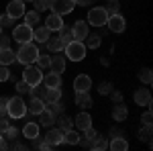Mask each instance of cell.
I'll list each match as a JSON object with an SVG mask.
<instances>
[{
  "label": "cell",
  "mask_w": 153,
  "mask_h": 151,
  "mask_svg": "<svg viewBox=\"0 0 153 151\" xmlns=\"http://www.w3.org/2000/svg\"><path fill=\"white\" fill-rule=\"evenodd\" d=\"M14 53H16V61H19V63L31 65V63H35L37 55H39V47H37L33 41H29V43H21L19 51H14Z\"/></svg>",
  "instance_id": "cell-1"
},
{
  "label": "cell",
  "mask_w": 153,
  "mask_h": 151,
  "mask_svg": "<svg viewBox=\"0 0 153 151\" xmlns=\"http://www.w3.org/2000/svg\"><path fill=\"white\" fill-rule=\"evenodd\" d=\"M6 115L10 118H23L27 115V104L21 96H14V98H8V104H6Z\"/></svg>",
  "instance_id": "cell-2"
},
{
  "label": "cell",
  "mask_w": 153,
  "mask_h": 151,
  "mask_svg": "<svg viewBox=\"0 0 153 151\" xmlns=\"http://www.w3.org/2000/svg\"><path fill=\"white\" fill-rule=\"evenodd\" d=\"M63 51H65V57L71 59V61H82L86 57V45L82 41H70L63 47Z\"/></svg>",
  "instance_id": "cell-3"
},
{
  "label": "cell",
  "mask_w": 153,
  "mask_h": 151,
  "mask_svg": "<svg viewBox=\"0 0 153 151\" xmlns=\"http://www.w3.org/2000/svg\"><path fill=\"white\" fill-rule=\"evenodd\" d=\"M12 41H16L19 45L33 41V27H29V25H25V23L16 25V27L12 29Z\"/></svg>",
  "instance_id": "cell-4"
},
{
  "label": "cell",
  "mask_w": 153,
  "mask_h": 151,
  "mask_svg": "<svg viewBox=\"0 0 153 151\" xmlns=\"http://www.w3.org/2000/svg\"><path fill=\"white\" fill-rule=\"evenodd\" d=\"M108 21V12L104 6H96L88 12V25H94V27H102Z\"/></svg>",
  "instance_id": "cell-5"
},
{
  "label": "cell",
  "mask_w": 153,
  "mask_h": 151,
  "mask_svg": "<svg viewBox=\"0 0 153 151\" xmlns=\"http://www.w3.org/2000/svg\"><path fill=\"white\" fill-rule=\"evenodd\" d=\"M23 80L29 84V86H37L43 82V74L39 68H33V65H25V71H23Z\"/></svg>",
  "instance_id": "cell-6"
},
{
  "label": "cell",
  "mask_w": 153,
  "mask_h": 151,
  "mask_svg": "<svg viewBox=\"0 0 153 151\" xmlns=\"http://www.w3.org/2000/svg\"><path fill=\"white\" fill-rule=\"evenodd\" d=\"M88 35H90V25L86 23V21H76V23L71 25V37H74V41H84Z\"/></svg>",
  "instance_id": "cell-7"
},
{
  "label": "cell",
  "mask_w": 153,
  "mask_h": 151,
  "mask_svg": "<svg viewBox=\"0 0 153 151\" xmlns=\"http://www.w3.org/2000/svg\"><path fill=\"white\" fill-rule=\"evenodd\" d=\"M74 6H76V2L74 0H51V10L55 12V14H70L71 10H74Z\"/></svg>",
  "instance_id": "cell-8"
},
{
  "label": "cell",
  "mask_w": 153,
  "mask_h": 151,
  "mask_svg": "<svg viewBox=\"0 0 153 151\" xmlns=\"http://www.w3.org/2000/svg\"><path fill=\"white\" fill-rule=\"evenodd\" d=\"M106 25H108V29L112 31V33H123L125 29H127V21H125V16L123 14H108V21H106Z\"/></svg>",
  "instance_id": "cell-9"
},
{
  "label": "cell",
  "mask_w": 153,
  "mask_h": 151,
  "mask_svg": "<svg viewBox=\"0 0 153 151\" xmlns=\"http://www.w3.org/2000/svg\"><path fill=\"white\" fill-rule=\"evenodd\" d=\"M6 14L10 16L12 21H14V19H21L25 14V2L23 0H10L8 6H6Z\"/></svg>",
  "instance_id": "cell-10"
},
{
  "label": "cell",
  "mask_w": 153,
  "mask_h": 151,
  "mask_svg": "<svg viewBox=\"0 0 153 151\" xmlns=\"http://www.w3.org/2000/svg\"><path fill=\"white\" fill-rule=\"evenodd\" d=\"M90 88H92V80H90V76H86V74L76 76V80H74V90H76V92H88Z\"/></svg>",
  "instance_id": "cell-11"
},
{
  "label": "cell",
  "mask_w": 153,
  "mask_h": 151,
  "mask_svg": "<svg viewBox=\"0 0 153 151\" xmlns=\"http://www.w3.org/2000/svg\"><path fill=\"white\" fill-rule=\"evenodd\" d=\"M43 139L47 141L51 147H55V145H61V143H63V131H61V129H49L47 135H45Z\"/></svg>",
  "instance_id": "cell-12"
},
{
  "label": "cell",
  "mask_w": 153,
  "mask_h": 151,
  "mask_svg": "<svg viewBox=\"0 0 153 151\" xmlns=\"http://www.w3.org/2000/svg\"><path fill=\"white\" fill-rule=\"evenodd\" d=\"M135 104L149 106V104H151V92H149L147 88H139V90L135 92Z\"/></svg>",
  "instance_id": "cell-13"
},
{
  "label": "cell",
  "mask_w": 153,
  "mask_h": 151,
  "mask_svg": "<svg viewBox=\"0 0 153 151\" xmlns=\"http://www.w3.org/2000/svg\"><path fill=\"white\" fill-rule=\"evenodd\" d=\"M45 27H47L49 31H55V33H57L59 29L63 27V19H61V14L51 12V14L47 16V21H45Z\"/></svg>",
  "instance_id": "cell-14"
},
{
  "label": "cell",
  "mask_w": 153,
  "mask_h": 151,
  "mask_svg": "<svg viewBox=\"0 0 153 151\" xmlns=\"http://www.w3.org/2000/svg\"><path fill=\"white\" fill-rule=\"evenodd\" d=\"M74 125H76V129L84 131V129L92 127V116L88 115V112H80V115H76V118H74Z\"/></svg>",
  "instance_id": "cell-15"
},
{
  "label": "cell",
  "mask_w": 153,
  "mask_h": 151,
  "mask_svg": "<svg viewBox=\"0 0 153 151\" xmlns=\"http://www.w3.org/2000/svg\"><path fill=\"white\" fill-rule=\"evenodd\" d=\"M43 84L45 88H61V74L49 71L47 76H43Z\"/></svg>",
  "instance_id": "cell-16"
},
{
  "label": "cell",
  "mask_w": 153,
  "mask_h": 151,
  "mask_svg": "<svg viewBox=\"0 0 153 151\" xmlns=\"http://www.w3.org/2000/svg\"><path fill=\"white\" fill-rule=\"evenodd\" d=\"M49 68H51V71H55V74H61V71H65V57L63 55H53L51 57V61H49Z\"/></svg>",
  "instance_id": "cell-17"
},
{
  "label": "cell",
  "mask_w": 153,
  "mask_h": 151,
  "mask_svg": "<svg viewBox=\"0 0 153 151\" xmlns=\"http://www.w3.org/2000/svg\"><path fill=\"white\" fill-rule=\"evenodd\" d=\"M39 123H41L43 127H51V125L55 123V115H53V110L45 106V108L39 112Z\"/></svg>",
  "instance_id": "cell-18"
},
{
  "label": "cell",
  "mask_w": 153,
  "mask_h": 151,
  "mask_svg": "<svg viewBox=\"0 0 153 151\" xmlns=\"http://www.w3.org/2000/svg\"><path fill=\"white\" fill-rule=\"evenodd\" d=\"M16 61V53L12 51L10 47H6V49H0V65H10Z\"/></svg>",
  "instance_id": "cell-19"
},
{
  "label": "cell",
  "mask_w": 153,
  "mask_h": 151,
  "mask_svg": "<svg viewBox=\"0 0 153 151\" xmlns=\"http://www.w3.org/2000/svg\"><path fill=\"white\" fill-rule=\"evenodd\" d=\"M49 37H51V31H49L45 25H43V27H35V29H33V39H35V41H39V43H45Z\"/></svg>",
  "instance_id": "cell-20"
},
{
  "label": "cell",
  "mask_w": 153,
  "mask_h": 151,
  "mask_svg": "<svg viewBox=\"0 0 153 151\" xmlns=\"http://www.w3.org/2000/svg\"><path fill=\"white\" fill-rule=\"evenodd\" d=\"M45 45L51 53H61L63 51V43H61V39L59 37H49L47 41H45Z\"/></svg>",
  "instance_id": "cell-21"
},
{
  "label": "cell",
  "mask_w": 153,
  "mask_h": 151,
  "mask_svg": "<svg viewBox=\"0 0 153 151\" xmlns=\"http://www.w3.org/2000/svg\"><path fill=\"white\" fill-rule=\"evenodd\" d=\"M59 98H61V88H47V90H45V96H43V100H45L47 104L57 102Z\"/></svg>",
  "instance_id": "cell-22"
},
{
  "label": "cell",
  "mask_w": 153,
  "mask_h": 151,
  "mask_svg": "<svg viewBox=\"0 0 153 151\" xmlns=\"http://www.w3.org/2000/svg\"><path fill=\"white\" fill-rule=\"evenodd\" d=\"M80 133L78 131H74V129H68V131H63V143H68V145H78L80 143Z\"/></svg>",
  "instance_id": "cell-23"
},
{
  "label": "cell",
  "mask_w": 153,
  "mask_h": 151,
  "mask_svg": "<svg viewBox=\"0 0 153 151\" xmlns=\"http://www.w3.org/2000/svg\"><path fill=\"white\" fill-rule=\"evenodd\" d=\"M108 147H110L112 151H127L129 149V143H127L125 137H114V139L108 143Z\"/></svg>",
  "instance_id": "cell-24"
},
{
  "label": "cell",
  "mask_w": 153,
  "mask_h": 151,
  "mask_svg": "<svg viewBox=\"0 0 153 151\" xmlns=\"http://www.w3.org/2000/svg\"><path fill=\"white\" fill-rule=\"evenodd\" d=\"M23 135L27 137V139L33 141L37 135H39V125H37V123H27V125L23 127Z\"/></svg>",
  "instance_id": "cell-25"
},
{
  "label": "cell",
  "mask_w": 153,
  "mask_h": 151,
  "mask_svg": "<svg viewBox=\"0 0 153 151\" xmlns=\"http://www.w3.org/2000/svg\"><path fill=\"white\" fill-rule=\"evenodd\" d=\"M129 116V110H127V106L120 104V102H117V106L112 108V118L114 121H125Z\"/></svg>",
  "instance_id": "cell-26"
},
{
  "label": "cell",
  "mask_w": 153,
  "mask_h": 151,
  "mask_svg": "<svg viewBox=\"0 0 153 151\" xmlns=\"http://www.w3.org/2000/svg\"><path fill=\"white\" fill-rule=\"evenodd\" d=\"M45 106H47V104H45V100H43V98H31V102H29V112L39 115Z\"/></svg>",
  "instance_id": "cell-27"
},
{
  "label": "cell",
  "mask_w": 153,
  "mask_h": 151,
  "mask_svg": "<svg viewBox=\"0 0 153 151\" xmlns=\"http://www.w3.org/2000/svg\"><path fill=\"white\" fill-rule=\"evenodd\" d=\"M76 104L82 106V108L92 106V98H90V94H88V92H76Z\"/></svg>",
  "instance_id": "cell-28"
},
{
  "label": "cell",
  "mask_w": 153,
  "mask_h": 151,
  "mask_svg": "<svg viewBox=\"0 0 153 151\" xmlns=\"http://www.w3.org/2000/svg\"><path fill=\"white\" fill-rule=\"evenodd\" d=\"M151 135H153V129H151V123H143V129L139 131V139L145 141L151 145Z\"/></svg>",
  "instance_id": "cell-29"
},
{
  "label": "cell",
  "mask_w": 153,
  "mask_h": 151,
  "mask_svg": "<svg viewBox=\"0 0 153 151\" xmlns=\"http://www.w3.org/2000/svg\"><path fill=\"white\" fill-rule=\"evenodd\" d=\"M23 19H25V25H29V27L35 29L37 23H39V12H37V10H29V12H25V14H23Z\"/></svg>",
  "instance_id": "cell-30"
},
{
  "label": "cell",
  "mask_w": 153,
  "mask_h": 151,
  "mask_svg": "<svg viewBox=\"0 0 153 151\" xmlns=\"http://www.w3.org/2000/svg\"><path fill=\"white\" fill-rule=\"evenodd\" d=\"M57 37L61 39V43H63V47L68 45L70 41H74V37H71V29H68L65 25H63V27H61V29L57 31Z\"/></svg>",
  "instance_id": "cell-31"
},
{
  "label": "cell",
  "mask_w": 153,
  "mask_h": 151,
  "mask_svg": "<svg viewBox=\"0 0 153 151\" xmlns=\"http://www.w3.org/2000/svg\"><path fill=\"white\" fill-rule=\"evenodd\" d=\"M45 90H47V88H45V84L41 82V84H37V86H31V88H29V94H31V98H43V96H45Z\"/></svg>",
  "instance_id": "cell-32"
},
{
  "label": "cell",
  "mask_w": 153,
  "mask_h": 151,
  "mask_svg": "<svg viewBox=\"0 0 153 151\" xmlns=\"http://www.w3.org/2000/svg\"><path fill=\"white\" fill-rule=\"evenodd\" d=\"M49 61H51V57L49 55H43V53H39L37 55V59H35V63H37V68L43 71L45 68H49Z\"/></svg>",
  "instance_id": "cell-33"
},
{
  "label": "cell",
  "mask_w": 153,
  "mask_h": 151,
  "mask_svg": "<svg viewBox=\"0 0 153 151\" xmlns=\"http://www.w3.org/2000/svg\"><path fill=\"white\" fill-rule=\"evenodd\" d=\"M57 123H59V127H57V129H61V131H68V129L74 127V118H70V116H65V115L59 116Z\"/></svg>",
  "instance_id": "cell-34"
},
{
  "label": "cell",
  "mask_w": 153,
  "mask_h": 151,
  "mask_svg": "<svg viewBox=\"0 0 153 151\" xmlns=\"http://www.w3.org/2000/svg\"><path fill=\"white\" fill-rule=\"evenodd\" d=\"M100 43H102V41H100V35H88L86 37V47H90V49H98V47H100Z\"/></svg>",
  "instance_id": "cell-35"
},
{
  "label": "cell",
  "mask_w": 153,
  "mask_h": 151,
  "mask_svg": "<svg viewBox=\"0 0 153 151\" xmlns=\"http://www.w3.org/2000/svg\"><path fill=\"white\" fill-rule=\"evenodd\" d=\"M139 80H141L143 84H151V80H153L151 70H149V68H143V70L139 71Z\"/></svg>",
  "instance_id": "cell-36"
},
{
  "label": "cell",
  "mask_w": 153,
  "mask_h": 151,
  "mask_svg": "<svg viewBox=\"0 0 153 151\" xmlns=\"http://www.w3.org/2000/svg\"><path fill=\"white\" fill-rule=\"evenodd\" d=\"M33 2H35V10L37 12L49 10V6H51V0H33Z\"/></svg>",
  "instance_id": "cell-37"
},
{
  "label": "cell",
  "mask_w": 153,
  "mask_h": 151,
  "mask_svg": "<svg viewBox=\"0 0 153 151\" xmlns=\"http://www.w3.org/2000/svg\"><path fill=\"white\" fill-rule=\"evenodd\" d=\"M104 8H106L108 14H117L118 8H120V4H118V0H108V4H106Z\"/></svg>",
  "instance_id": "cell-38"
},
{
  "label": "cell",
  "mask_w": 153,
  "mask_h": 151,
  "mask_svg": "<svg viewBox=\"0 0 153 151\" xmlns=\"http://www.w3.org/2000/svg\"><path fill=\"white\" fill-rule=\"evenodd\" d=\"M2 135H4L6 139L14 141V139H16V137H19V129H16V127H10V125H8V127H6V131H4Z\"/></svg>",
  "instance_id": "cell-39"
},
{
  "label": "cell",
  "mask_w": 153,
  "mask_h": 151,
  "mask_svg": "<svg viewBox=\"0 0 153 151\" xmlns=\"http://www.w3.org/2000/svg\"><path fill=\"white\" fill-rule=\"evenodd\" d=\"M84 137H86V141H88V143L92 145V141H94L96 137H98V133H96V131H94L92 127H88V129H84Z\"/></svg>",
  "instance_id": "cell-40"
},
{
  "label": "cell",
  "mask_w": 153,
  "mask_h": 151,
  "mask_svg": "<svg viewBox=\"0 0 153 151\" xmlns=\"http://www.w3.org/2000/svg\"><path fill=\"white\" fill-rule=\"evenodd\" d=\"M12 76H10V70L8 65H0V82H8Z\"/></svg>",
  "instance_id": "cell-41"
},
{
  "label": "cell",
  "mask_w": 153,
  "mask_h": 151,
  "mask_svg": "<svg viewBox=\"0 0 153 151\" xmlns=\"http://www.w3.org/2000/svg\"><path fill=\"white\" fill-rule=\"evenodd\" d=\"M29 88H31V86H29L25 80H21L19 84H16V92H19V94H27V92H29Z\"/></svg>",
  "instance_id": "cell-42"
},
{
  "label": "cell",
  "mask_w": 153,
  "mask_h": 151,
  "mask_svg": "<svg viewBox=\"0 0 153 151\" xmlns=\"http://www.w3.org/2000/svg\"><path fill=\"white\" fill-rule=\"evenodd\" d=\"M10 25H12V19L8 14H2V16H0V27H2V29H8Z\"/></svg>",
  "instance_id": "cell-43"
},
{
  "label": "cell",
  "mask_w": 153,
  "mask_h": 151,
  "mask_svg": "<svg viewBox=\"0 0 153 151\" xmlns=\"http://www.w3.org/2000/svg\"><path fill=\"white\" fill-rule=\"evenodd\" d=\"M98 92H100V94H110V92H112V84H106V82H102V84L98 86Z\"/></svg>",
  "instance_id": "cell-44"
},
{
  "label": "cell",
  "mask_w": 153,
  "mask_h": 151,
  "mask_svg": "<svg viewBox=\"0 0 153 151\" xmlns=\"http://www.w3.org/2000/svg\"><path fill=\"white\" fill-rule=\"evenodd\" d=\"M6 104H8V98L0 96V116H6Z\"/></svg>",
  "instance_id": "cell-45"
},
{
  "label": "cell",
  "mask_w": 153,
  "mask_h": 151,
  "mask_svg": "<svg viewBox=\"0 0 153 151\" xmlns=\"http://www.w3.org/2000/svg\"><path fill=\"white\" fill-rule=\"evenodd\" d=\"M10 37H4V35H0V49H6V47H10Z\"/></svg>",
  "instance_id": "cell-46"
},
{
  "label": "cell",
  "mask_w": 153,
  "mask_h": 151,
  "mask_svg": "<svg viewBox=\"0 0 153 151\" xmlns=\"http://www.w3.org/2000/svg\"><path fill=\"white\" fill-rule=\"evenodd\" d=\"M141 121H143V123H153V115H151V110H147V112H143Z\"/></svg>",
  "instance_id": "cell-47"
},
{
  "label": "cell",
  "mask_w": 153,
  "mask_h": 151,
  "mask_svg": "<svg viewBox=\"0 0 153 151\" xmlns=\"http://www.w3.org/2000/svg\"><path fill=\"white\" fill-rule=\"evenodd\" d=\"M6 127H8V121H4V116H0V135L6 131Z\"/></svg>",
  "instance_id": "cell-48"
},
{
  "label": "cell",
  "mask_w": 153,
  "mask_h": 151,
  "mask_svg": "<svg viewBox=\"0 0 153 151\" xmlns=\"http://www.w3.org/2000/svg\"><path fill=\"white\" fill-rule=\"evenodd\" d=\"M0 149L2 151L8 149V143H6V137H4V135H0Z\"/></svg>",
  "instance_id": "cell-49"
},
{
  "label": "cell",
  "mask_w": 153,
  "mask_h": 151,
  "mask_svg": "<svg viewBox=\"0 0 153 151\" xmlns=\"http://www.w3.org/2000/svg\"><path fill=\"white\" fill-rule=\"evenodd\" d=\"M74 2H76L78 6H90V4H92V0H74Z\"/></svg>",
  "instance_id": "cell-50"
},
{
  "label": "cell",
  "mask_w": 153,
  "mask_h": 151,
  "mask_svg": "<svg viewBox=\"0 0 153 151\" xmlns=\"http://www.w3.org/2000/svg\"><path fill=\"white\" fill-rule=\"evenodd\" d=\"M23 2H33V0H23Z\"/></svg>",
  "instance_id": "cell-51"
},
{
  "label": "cell",
  "mask_w": 153,
  "mask_h": 151,
  "mask_svg": "<svg viewBox=\"0 0 153 151\" xmlns=\"http://www.w3.org/2000/svg\"><path fill=\"white\" fill-rule=\"evenodd\" d=\"M0 35H2V27H0Z\"/></svg>",
  "instance_id": "cell-52"
}]
</instances>
